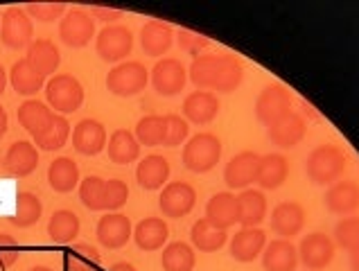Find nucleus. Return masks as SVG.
<instances>
[{
    "mask_svg": "<svg viewBox=\"0 0 359 271\" xmlns=\"http://www.w3.org/2000/svg\"><path fill=\"white\" fill-rule=\"evenodd\" d=\"M242 64L231 55H201L190 66V81L199 91L233 93L242 84Z\"/></svg>",
    "mask_w": 359,
    "mask_h": 271,
    "instance_id": "1",
    "label": "nucleus"
},
{
    "mask_svg": "<svg viewBox=\"0 0 359 271\" xmlns=\"http://www.w3.org/2000/svg\"><path fill=\"white\" fill-rule=\"evenodd\" d=\"M183 165L194 174H206L222 159V140L215 133H194L183 145Z\"/></svg>",
    "mask_w": 359,
    "mask_h": 271,
    "instance_id": "2",
    "label": "nucleus"
},
{
    "mask_svg": "<svg viewBox=\"0 0 359 271\" xmlns=\"http://www.w3.org/2000/svg\"><path fill=\"white\" fill-rule=\"evenodd\" d=\"M46 100L48 107L55 109L59 116L75 113L84 104V86L79 84L75 75L61 72V75H55L46 84Z\"/></svg>",
    "mask_w": 359,
    "mask_h": 271,
    "instance_id": "3",
    "label": "nucleus"
},
{
    "mask_svg": "<svg viewBox=\"0 0 359 271\" xmlns=\"http://www.w3.org/2000/svg\"><path fill=\"white\" fill-rule=\"evenodd\" d=\"M149 84V72L140 61H125L109 70L107 88L118 98H133Z\"/></svg>",
    "mask_w": 359,
    "mask_h": 271,
    "instance_id": "4",
    "label": "nucleus"
},
{
    "mask_svg": "<svg viewBox=\"0 0 359 271\" xmlns=\"http://www.w3.org/2000/svg\"><path fill=\"white\" fill-rule=\"evenodd\" d=\"M344 168L346 156L334 145H321V147H316L307 156V176L319 185H327L334 179H339Z\"/></svg>",
    "mask_w": 359,
    "mask_h": 271,
    "instance_id": "5",
    "label": "nucleus"
},
{
    "mask_svg": "<svg viewBox=\"0 0 359 271\" xmlns=\"http://www.w3.org/2000/svg\"><path fill=\"white\" fill-rule=\"evenodd\" d=\"M34 25L23 7H9L0 16V41L9 50H23L32 46Z\"/></svg>",
    "mask_w": 359,
    "mask_h": 271,
    "instance_id": "6",
    "label": "nucleus"
},
{
    "mask_svg": "<svg viewBox=\"0 0 359 271\" xmlns=\"http://www.w3.org/2000/svg\"><path fill=\"white\" fill-rule=\"evenodd\" d=\"M95 50L97 57L107 64H120L129 57V52L133 50V34L131 29L125 25H107L100 29V34L95 39Z\"/></svg>",
    "mask_w": 359,
    "mask_h": 271,
    "instance_id": "7",
    "label": "nucleus"
},
{
    "mask_svg": "<svg viewBox=\"0 0 359 271\" xmlns=\"http://www.w3.org/2000/svg\"><path fill=\"white\" fill-rule=\"evenodd\" d=\"M287 113H292V95L290 91L280 84L264 86L262 93L255 100V118L264 127H273Z\"/></svg>",
    "mask_w": 359,
    "mask_h": 271,
    "instance_id": "8",
    "label": "nucleus"
},
{
    "mask_svg": "<svg viewBox=\"0 0 359 271\" xmlns=\"http://www.w3.org/2000/svg\"><path fill=\"white\" fill-rule=\"evenodd\" d=\"M59 37L64 41V46L79 50L90 44V39L95 37V18L84 9H68L66 16L61 18Z\"/></svg>",
    "mask_w": 359,
    "mask_h": 271,
    "instance_id": "9",
    "label": "nucleus"
},
{
    "mask_svg": "<svg viewBox=\"0 0 359 271\" xmlns=\"http://www.w3.org/2000/svg\"><path fill=\"white\" fill-rule=\"evenodd\" d=\"M186 81H188V70L183 68L179 59H161L149 72V84L163 98L179 95L186 88Z\"/></svg>",
    "mask_w": 359,
    "mask_h": 271,
    "instance_id": "10",
    "label": "nucleus"
},
{
    "mask_svg": "<svg viewBox=\"0 0 359 271\" xmlns=\"http://www.w3.org/2000/svg\"><path fill=\"white\" fill-rule=\"evenodd\" d=\"M194 204H197V190L186 181L168 183L158 197L161 213L165 217H172V220H179V217H186L188 213H192Z\"/></svg>",
    "mask_w": 359,
    "mask_h": 271,
    "instance_id": "11",
    "label": "nucleus"
},
{
    "mask_svg": "<svg viewBox=\"0 0 359 271\" xmlns=\"http://www.w3.org/2000/svg\"><path fill=\"white\" fill-rule=\"evenodd\" d=\"M258 170H260V156L253 152H240L226 163L224 181H226L231 190H244L251 183H258Z\"/></svg>",
    "mask_w": 359,
    "mask_h": 271,
    "instance_id": "12",
    "label": "nucleus"
},
{
    "mask_svg": "<svg viewBox=\"0 0 359 271\" xmlns=\"http://www.w3.org/2000/svg\"><path fill=\"white\" fill-rule=\"evenodd\" d=\"M95 235H97V242L102 246H107V249H111V251H116V249H122L133 237V226H131V220H129L127 215H122V213H107L97 222Z\"/></svg>",
    "mask_w": 359,
    "mask_h": 271,
    "instance_id": "13",
    "label": "nucleus"
},
{
    "mask_svg": "<svg viewBox=\"0 0 359 271\" xmlns=\"http://www.w3.org/2000/svg\"><path fill=\"white\" fill-rule=\"evenodd\" d=\"M39 165V150L36 145L29 140H16L9 145V150L3 156V170L9 176H16V179H25L29 176Z\"/></svg>",
    "mask_w": 359,
    "mask_h": 271,
    "instance_id": "14",
    "label": "nucleus"
},
{
    "mask_svg": "<svg viewBox=\"0 0 359 271\" xmlns=\"http://www.w3.org/2000/svg\"><path fill=\"white\" fill-rule=\"evenodd\" d=\"M73 147L81 156H97L102 150L107 147V129L100 120L86 118L75 124L73 129Z\"/></svg>",
    "mask_w": 359,
    "mask_h": 271,
    "instance_id": "15",
    "label": "nucleus"
},
{
    "mask_svg": "<svg viewBox=\"0 0 359 271\" xmlns=\"http://www.w3.org/2000/svg\"><path fill=\"white\" fill-rule=\"evenodd\" d=\"M299 256H301V263L307 269H312V271L325 269L334 258V242L325 233H312L303 237Z\"/></svg>",
    "mask_w": 359,
    "mask_h": 271,
    "instance_id": "16",
    "label": "nucleus"
},
{
    "mask_svg": "<svg viewBox=\"0 0 359 271\" xmlns=\"http://www.w3.org/2000/svg\"><path fill=\"white\" fill-rule=\"evenodd\" d=\"M55 116L57 113H53V109H50L46 102H39V100H25L18 107V124L32 136V138H39V136H43L53 127Z\"/></svg>",
    "mask_w": 359,
    "mask_h": 271,
    "instance_id": "17",
    "label": "nucleus"
},
{
    "mask_svg": "<svg viewBox=\"0 0 359 271\" xmlns=\"http://www.w3.org/2000/svg\"><path fill=\"white\" fill-rule=\"evenodd\" d=\"M206 220L222 228V231H229L231 226L240 224V206H238V194L235 192H217L210 197V201L206 204Z\"/></svg>",
    "mask_w": 359,
    "mask_h": 271,
    "instance_id": "18",
    "label": "nucleus"
},
{
    "mask_svg": "<svg viewBox=\"0 0 359 271\" xmlns=\"http://www.w3.org/2000/svg\"><path fill=\"white\" fill-rule=\"evenodd\" d=\"M219 100L210 91H194L183 100V118L192 124H208L217 118Z\"/></svg>",
    "mask_w": 359,
    "mask_h": 271,
    "instance_id": "19",
    "label": "nucleus"
},
{
    "mask_svg": "<svg viewBox=\"0 0 359 271\" xmlns=\"http://www.w3.org/2000/svg\"><path fill=\"white\" fill-rule=\"evenodd\" d=\"M174 29L165 20H147L140 29V48L149 57H161L172 48Z\"/></svg>",
    "mask_w": 359,
    "mask_h": 271,
    "instance_id": "20",
    "label": "nucleus"
},
{
    "mask_svg": "<svg viewBox=\"0 0 359 271\" xmlns=\"http://www.w3.org/2000/svg\"><path fill=\"white\" fill-rule=\"evenodd\" d=\"M170 228L161 217H145L133 226V242L140 251H158L168 244Z\"/></svg>",
    "mask_w": 359,
    "mask_h": 271,
    "instance_id": "21",
    "label": "nucleus"
},
{
    "mask_svg": "<svg viewBox=\"0 0 359 271\" xmlns=\"http://www.w3.org/2000/svg\"><path fill=\"white\" fill-rule=\"evenodd\" d=\"M170 179V163L165 156L149 154L136 168V181L142 190H161Z\"/></svg>",
    "mask_w": 359,
    "mask_h": 271,
    "instance_id": "22",
    "label": "nucleus"
},
{
    "mask_svg": "<svg viewBox=\"0 0 359 271\" xmlns=\"http://www.w3.org/2000/svg\"><path fill=\"white\" fill-rule=\"evenodd\" d=\"M266 249V235L262 228H242L231 239V256L238 263H253Z\"/></svg>",
    "mask_w": 359,
    "mask_h": 271,
    "instance_id": "23",
    "label": "nucleus"
},
{
    "mask_svg": "<svg viewBox=\"0 0 359 271\" xmlns=\"http://www.w3.org/2000/svg\"><path fill=\"white\" fill-rule=\"evenodd\" d=\"M29 66H32L36 72H41L43 77H55V72L61 64V52L59 48L48 39H36L32 41V46L27 48V57Z\"/></svg>",
    "mask_w": 359,
    "mask_h": 271,
    "instance_id": "24",
    "label": "nucleus"
},
{
    "mask_svg": "<svg viewBox=\"0 0 359 271\" xmlns=\"http://www.w3.org/2000/svg\"><path fill=\"white\" fill-rule=\"evenodd\" d=\"M107 154L116 165H129L133 161H138L140 143L136 138V133L129 131V129H116L114 133L109 136Z\"/></svg>",
    "mask_w": 359,
    "mask_h": 271,
    "instance_id": "25",
    "label": "nucleus"
},
{
    "mask_svg": "<svg viewBox=\"0 0 359 271\" xmlns=\"http://www.w3.org/2000/svg\"><path fill=\"white\" fill-rule=\"evenodd\" d=\"M305 224V213L296 201H283L273 208L271 215V228L280 237H294L301 233Z\"/></svg>",
    "mask_w": 359,
    "mask_h": 271,
    "instance_id": "26",
    "label": "nucleus"
},
{
    "mask_svg": "<svg viewBox=\"0 0 359 271\" xmlns=\"http://www.w3.org/2000/svg\"><path fill=\"white\" fill-rule=\"evenodd\" d=\"M48 183L55 192L59 194H68L73 192L79 185V168L73 159L68 156H59L48 168Z\"/></svg>",
    "mask_w": 359,
    "mask_h": 271,
    "instance_id": "27",
    "label": "nucleus"
},
{
    "mask_svg": "<svg viewBox=\"0 0 359 271\" xmlns=\"http://www.w3.org/2000/svg\"><path fill=\"white\" fill-rule=\"evenodd\" d=\"M299 265V251L287 239H273L262 253V267L266 271H294Z\"/></svg>",
    "mask_w": 359,
    "mask_h": 271,
    "instance_id": "28",
    "label": "nucleus"
},
{
    "mask_svg": "<svg viewBox=\"0 0 359 271\" xmlns=\"http://www.w3.org/2000/svg\"><path fill=\"white\" fill-rule=\"evenodd\" d=\"M9 84H12V88L18 95L29 98V95H36V93L43 88L46 77L29 66L27 59H18L12 66V70H9Z\"/></svg>",
    "mask_w": 359,
    "mask_h": 271,
    "instance_id": "29",
    "label": "nucleus"
},
{
    "mask_svg": "<svg viewBox=\"0 0 359 271\" xmlns=\"http://www.w3.org/2000/svg\"><path fill=\"white\" fill-rule=\"evenodd\" d=\"M325 206L330 213L351 215L359 208V185L355 181H341L325 192Z\"/></svg>",
    "mask_w": 359,
    "mask_h": 271,
    "instance_id": "30",
    "label": "nucleus"
},
{
    "mask_svg": "<svg viewBox=\"0 0 359 271\" xmlns=\"http://www.w3.org/2000/svg\"><path fill=\"white\" fill-rule=\"evenodd\" d=\"M303 136H305V120L294 111L280 118L273 127H269V138L278 147H294V145H299L303 140Z\"/></svg>",
    "mask_w": 359,
    "mask_h": 271,
    "instance_id": "31",
    "label": "nucleus"
},
{
    "mask_svg": "<svg viewBox=\"0 0 359 271\" xmlns=\"http://www.w3.org/2000/svg\"><path fill=\"white\" fill-rule=\"evenodd\" d=\"M240 206V224L244 228H255L262 224L266 215V197L262 190H242L238 194Z\"/></svg>",
    "mask_w": 359,
    "mask_h": 271,
    "instance_id": "32",
    "label": "nucleus"
},
{
    "mask_svg": "<svg viewBox=\"0 0 359 271\" xmlns=\"http://www.w3.org/2000/svg\"><path fill=\"white\" fill-rule=\"evenodd\" d=\"M290 174V165L287 159L280 154H266L260 159V170H258V185L262 190H276L280 187Z\"/></svg>",
    "mask_w": 359,
    "mask_h": 271,
    "instance_id": "33",
    "label": "nucleus"
},
{
    "mask_svg": "<svg viewBox=\"0 0 359 271\" xmlns=\"http://www.w3.org/2000/svg\"><path fill=\"white\" fill-rule=\"evenodd\" d=\"M79 217L73 211H55L48 222V235L55 244H70L79 235Z\"/></svg>",
    "mask_w": 359,
    "mask_h": 271,
    "instance_id": "34",
    "label": "nucleus"
},
{
    "mask_svg": "<svg viewBox=\"0 0 359 271\" xmlns=\"http://www.w3.org/2000/svg\"><path fill=\"white\" fill-rule=\"evenodd\" d=\"M190 239H192V244L199 249V251L215 253V251H219V249H224L229 235H226V231H222V228L212 226L206 220V217H203V220L194 222L192 231H190Z\"/></svg>",
    "mask_w": 359,
    "mask_h": 271,
    "instance_id": "35",
    "label": "nucleus"
},
{
    "mask_svg": "<svg viewBox=\"0 0 359 271\" xmlns=\"http://www.w3.org/2000/svg\"><path fill=\"white\" fill-rule=\"evenodd\" d=\"M41 215H43V204H41L39 197L32 192H18L16 194V211L12 217H9V222L18 228H29L41 220Z\"/></svg>",
    "mask_w": 359,
    "mask_h": 271,
    "instance_id": "36",
    "label": "nucleus"
},
{
    "mask_svg": "<svg viewBox=\"0 0 359 271\" xmlns=\"http://www.w3.org/2000/svg\"><path fill=\"white\" fill-rule=\"evenodd\" d=\"M161 265L165 271H192L197 265V258H194L192 246L186 242H172L165 244L161 256Z\"/></svg>",
    "mask_w": 359,
    "mask_h": 271,
    "instance_id": "37",
    "label": "nucleus"
},
{
    "mask_svg": "<svg viewBox=\"0 0 359 271\" xmlns=\"http://www.w3.org/2000/svg\"><path fill=\"white\" fill-rule=\"evenodd\" d=\"M79 201L88 211H107V181L100 176H86L79 183Z\"/></svg>",
    "mask_w": 359,
    "mask_h": 271,
    "instance_id": "38",
    "label": "nucleus"
},
{
    "mask_svg": "<svg viewBox=\"0 0 359 271\" xmlns=\"http://www.w3.org/2000/svg\"><path fill=\"white\" fill-rule=\"evenodd\" d=\"M70 136H73V131H70L68 118L59 116V113H57L53 127H50L43 136L34 138V145H36L39 150H43V152H57V150H61L68 143Z\"/></svg>",
    "mask_w": 359,
    "mask_h": 271,
    "instance_id": "39",
    "label": "nucleus"
},
{
    "mask_svg": "<svg viewBox=\"0 0 359 271\" xmlns=\"http://www.w3.org/2000/svg\"><path fill=\"white\" fill-rule=\"evenodd\" d=\"M136 138L145 147H156L165 140V116H145L136 124Z\"/></svg>",
    "mask_w": 359,
    "mask_h": 271,
    "instance_id": "40",
    "label": "nucleus"
},
{
    "mask_svg": "<svg viewBox=\"0 0 359 271\" xmlns=\"http://www.w3.org/2000/svg\"><path fill=\"white\" fill-rule=\"evenodd\" d=\"M334 239L337 244L346 251H357L359 249V217H346L334 228Z\"/></svg>",
    "mask_w": 359,
    "mask_h": 271,
    "instance_id": "41",
    "label": "nucleus"
},
{
    "mask_svg": "<svg viewBox=\"0 0 359 271\" xmlns=\"http://www.w3.org/2000/svg\"><path fill=\"white\" fill-rule=\"evenodd\" d=\"M188 133H190V122L181 116H165V140L163 145L165 147H177L181 143H188Z\"/></svg>",
    "mask_w": 359,
    "mask_h": 271,
    "instance_id": "42",
    "label": "nucleus"
},
{
    "mask_svg": "<svg viewBox=\"0 0 359 271\" xmlns=\"http://www.w3.org/2000/svg\"><path fill=\"white\" fill-rule=\"evenodd\" d=\"M25 12L29 18H36V20H43V23H53V20L66 16V3H27Z\"/></svg>",
    "mask_w": 359,
    "mask_h": 271,
    "instance_id": "43",
    "label": "nucleus"
},
{
    "mask_svg": "<svg viewBox=\"0 0 359 271\" xmlns=\"http://www.w3.org/2000/svg\"><path fill=\"white\" fill-rule=\"evenodd\" d=\"M177 44L183 52H188V55L197 59V57H201V52L208 48V39L199 32H192V29L183 27L177 32Z\"/></svg>",
    "mask_w": 359,
    "mask_h": 271,
    "instance_id": "44",
    "label": "nucleus"
},
{
    "mask_svg": "<svg viewBox=\"0 0 359 271\" xmlns=\"http://www.w3.org/2000/svg\"><path fill=\"white\" fill-rule=\"evenodd\" d=\"M129 199V187L120 179H109L107 181V211L118 213Z\"/></svg>",
    "mask_w": 359,
    "mask_h": 271,
    "instance_id": "45",
    "label": "nucleus"
},
{
    "mask_svg": "<svg viewBox=\"0 0 359 271\" xmlns=\"http://www.w3.org/2000/svg\"><path fill=\"white\" fill-rule=\"evenodd\" d=\"M20 251H18V242L16 237L7 235V233H0V267L9 269L12 265L18 263Z\"/></svg>",
    "mask_w": 359,
    "mask_h": 271,
    "instance_id": "46",
    "label": "nucleus"
},
{
    "mask_svg": "<svg viewBox=\"0 0 359 271\" xmlns=\"http://www.w3.org/2000/svg\"><path fill=\"white\" fill-rule=\"evenodd\" d=\"M66 269L68 271H95L97 265L93 263V260H88V258L79 256L75 251H68L66 253Z\"/></svg>",
    "mask_w": 359,
    "mask_h": 271,
    "instance_id": "47",
    "label": "nucleus"
},
{
    "mask_svg": "<svg viewBox=\"0 0 359 271\" xmlns=\"http://www.w3.org/2000/svg\"><path fill=\"white\" fill-rule=\"evenodd\" d=\"M90 16L95 20H102L107 25H116L122 18V9H114V7H90Z\"/></svg>",
    "mask_w": 359,
    "mask_h": 271,
    "instance_id": "48",
    "label": "nucleus"
},
{
    "mask_svg": "<svg viewBox=\"0 0 359 271\" xmlns=\"http://www.w3.org/2000/svg\"><path fill=\"white\" fill-rule=\"evenodd\" d=\"M73 251H75V253H79V256H84V258H88V260H93L95 265H100V263H102L100 251H97L95 246H90L88 242H77V244L73 246Z\"/></svg>",
    "mask_w": 359,
    "mask_h": 271,
    "instance_id": "49",
    "label": "nucleus"
},
{
    "mask_svg": "<svg viewBox=\"0 0 359 271\" xmlns=\"http://www.w3.org/2000/svg\"><path fill=\"white\" fill-rule=\"evenodd\" d=\"M7 111H5V107H0V138L7 133Z\"/></svg>",
    "mask_w": 359,
    "mask_h": 271,
    "instance_id": "50",
    "label": "nucleus"
},
{
    "mask_svg": "<svg viewBox=\"0 0 359 271\" xmlns=\"http://www.w3.org/2000/svg\"><path fill=\"white\" fill-rule=\"evenodd\" d=\"M109 271H136V267L129 263H116V265H111Z\"/></svg>",
    "mask_w": 359,
    "mask_h": 271,
    "instance_id": "51",
    "label": "nucleus"
},
{
    "mask_svg": "<svg viewBox=\"0 0 359 271\" xmlns=\"http://www.w3.org/2000/svg\"><path fill=\"white\" fill-rule=\"evenodd\" d=\"M7 81H9V77H7V70L0 66V95L5 93V88H7Z\"/></svg>",
    "mask_w": 359,
    "mask_h": 271,
    "instance_id": "52",
    "label": "nucleus"
},
{
    "mask_svg": "<svg viewBox=\"0 0 359 271\" xmlns=\"http://www.w3.org/2000/svg\"><path fill=\"white\" fill-rule=\"evenodd\" d=\"M351 269L353 271H359V249L351 253Z\"/></svg>",
    "mask_w": 359,
    "mask_h": 271,
    "instance_id": "53",
    "label": "nucleus"
},
{
    "mask_svg": "<svg viewBox=\"0 0 359 271\" xmlns=\"http://www.w3.org/2000/svg\"><path fill=\"white\" fill-rule=\"evenodd\" d=\"M29 271H53V269H50V267H46V265H36V267H32V269H29Z\"/></svg>",
    "mask_w": 359,
    "mask_h": 271,
    "instance_id": "54",
    "label": "nucleus"
}]
</instances>
